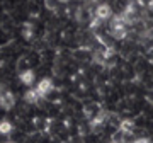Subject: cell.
Segmentation results:
<instances>
[{"label":"cell","mask_w":153,"mask_h":143,"mask_svg":"<svg viewBox=\"0 0 153 143\" xmlns=\"http://www.w3.org/2000/svg\"><path fill=\"white\" fill-rule=\"evenodd\" d=\"M53 89H55V85H53V80H51V78H43V80L38 83L36 92H38L39 97L43 99V97H48V94L53 92Z\"/></svg>","instance_id":"6da1fadb"},{"label":"cell","mask_w":153,"mask_h":143,"mask_svg":"<svg viewBox=\"0 0 153 143\" xmlns=\"http://www.w3.org/2000/svg\"><path fill=\"white\" fill-rule=\"evenodd\" d=\"M111 16H112V9H111L109 4H99V5H95L94 17H97L100 21H107Z\"/></svg>","instance_id":"7a4b0ae2"},{"label":"cell","mask_w":153,"mask_h":143,"mask_svg":"<svg viewBox=\"0 0 153 143\" xmlns=\"http://www.w3.org/2000/svg\"><path fill=\"white\" fill-rule=\"evenodd\" d=\"M0 106H2V109H5V111H10L16 106V97H14V94L9 89L5 92L0 94Z\"/></svg>","instance_id":"3957f363"},{"label":"cell","mask_w":153,"mask_h":143,"mask_svg":"<svg viewBox=\"0 0 153 143\" xmlns=\"http://www.w3.org/2000/svg\"><path fill=\"white\" fill-rule=\"evenodd\" d=\"M19 78L24 85H33L34 83V72L33 70H26V72H21L19 73Z\"/></svg>","instance_id":"277c9868"},{"label":"cell","mask_w":153,"mask_h":143,"mask_svg":"<svg viewBox=\"0 0 153 143\" xmlns=\"http://www.w3.org/2000/svg\"><path fill=\"white\" fill-rule=\"evenodd\" d=\"M134 128H136V124H134V121H131V119H123V121L119 123V130L124 131L126 135H128V133L131 135V133L134 131Z\"/></svg>","instance_id":"5b68a950"},{"label":"cell","mask_w":153,"mask_h":143,"mask_svg":"<svg viewBox=\"0 0 153 143\" xmlns=\"http://www.w3.org/2000/svg\"><path fill=\"white\" fill-rule=\"evenodd\" d=\"M39 99H41V97H39V94L36 92V89H29L27 92L24 94V101L29 102V104H36Z\"/></svg>","instance_id":"8992f818"},{"label":"cell","mask_w":153,"mask_h":143,"mask_svg":"<svg viewBox=\"0 0 153 143\" xmlns=\"http://www.w3.org/2000/svg\"><path fill=\"white\" fill-rule=\"evenodd\" d=\"M0 133L2 135H9V133H12V123L10 121H0Z\"/></svg>","instance_id":"52a82bcc"},{"label":"cell","mask_w":153,"mask_h":143,"mask_svg":"<svg viewBox=\"0 0 153 143\" xmlns=\"http://www.w3.org/2000/svg\"><path fill=\"white\" fill-rule=\"evenodd\" d=\"M124 138H126V133L124 131H117L112 135V143H124Z\"/></svg>","instance_id":"ba28073f"},{"label":"cell","mask_w":153,"mask_h":143,"mask_svg":"<svg viewBox=\"0 0 153 143\" xmlns=\"http://www.w3.org/2000/svg\"><path fill=\"white\" fill-rule=\"evenodd\" d=\"M44 5H46V9H49V10H56L58 5H60V0H44Z\"/></svg>","instance_id":"9c48e42d"},{"label":"cell","mask_w":153,"mask_h":143,"mask_svg":"<svg viewBox=\"0 0 153 143\" xmlns=\"http://www.w3.org/2000/svg\"><path fill=\"white\" fill-rule=\"evenodd\" d=\"M24 38L26 39L33 38V26L31 24H24Z\"/></svg>","instance_id":"30bf717a"},{"label":"cell","mask_w":153,"mask_h":143,"mask_svg":"<svg viewBox=\"0 0 153 143\" xmlns=\"http://www.w3.org/2000/svg\"><path fill=\"white\" fill-rule=\"evenodd\" d=\"M134 143H150V140L148 138H138V140H134Z\"/></svg>","instance_id":"8fae6325"},{"label":"cell","mask_w":153,"mask_h":143,"mask_svg":"<svg viewBox=\"0 0 153 143\" xmlns=\"http://www.w3.org/2000/svg\"><path fill=\"white\" fill-rule=\"evenodd\" d=\"M5 143H10V142H5Z\"/></svg>","instance_id":"7c38bea8"}]
</instances>
